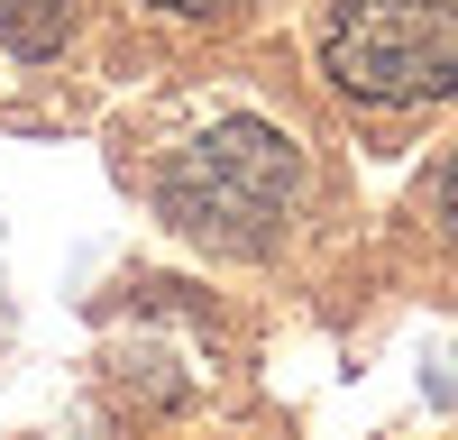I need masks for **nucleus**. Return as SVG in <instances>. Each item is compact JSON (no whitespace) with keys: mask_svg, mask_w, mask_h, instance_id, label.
I'll return each mask as SVG.
<instances>
[{"mask_svg":"<svg viewBox=\"0 0 458 440\" xmlns=\"http://www.w3.org/2000/svg\"><path fill=\"white\" fill-rule=\"evenodd\" d=\"M302 193V157L266 120H220L165 165V220L220 248H266Z\"/></svg>","mask_w":458,"mask_h":440,"instance_id":"nucleus-1","label":"nucleus"},{"mask_svg":"<svg viewBox=\"0 0 458 440\" xmlns=\"http://www.w3.org/2000/svg\"><path fill=\"white\" fill-rule=\"evenodd\" d=\"M321 55L358 101H431L458 83V0H339Z\"/></svg>","mask_w":458,"mask_h":440,"instance_id":"nucleus-2","label":"nucleus"},{"mask_svg":"<svg viewBox=\"0 0 458 440\" xmlns=\"http://www.w3.org/2000/svg\"><path fill=\"white\" fill-rule=\"evenodd\" d=\"M64 28H73V0H0V37L19 55H55Z\"/></svg>","mask_w":458,"mask_h":440,"instance_id":"nucleus-3","label":"nucleus"},{"mask_svg":"<svg viewBox=\"0 0 458 440\" xmlns=\"http://www.w3.org/2000/svg\"><path fill=\"white\" fill-rule=\"evenodd\" d=\"M440 220H449V239H458V165H449V183H440Z\"/></svg>","mask_w":458,"mask_h":440,"instance_id":"nucleus-4","label":"nucleus"},{"mask_svg":"<svg viewBox=\"0 0 458 440\" xmlns=\"http://www.w3.org/2000/svg\"><path fill=\"white\" fill-rule=\"evenodd\" d=\"M157 10H239V0H157Z\"/></svg>","mask_w":458,"mask_h":440,"instance_id":"nucleus-5","label":"nucleus"}]
</instances>
